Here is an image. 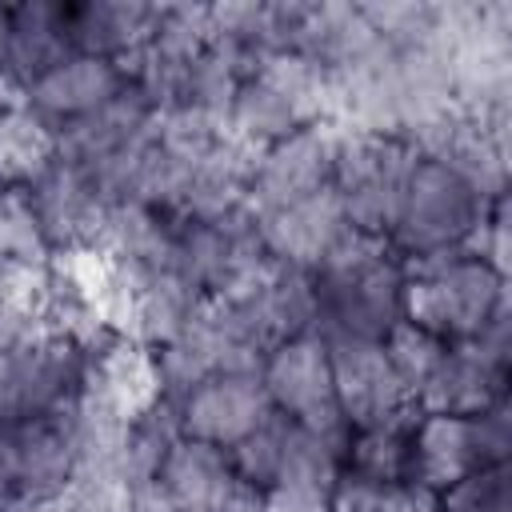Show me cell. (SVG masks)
<instances>
[{"instance_id":"7a4b0ae2","label":"cell","mask_w":512,"mask_h":512,"mask_svg":"<svg viewBox=\"0 0 512 512\" xmlns=\"http://www.w3.org/2000/svg\"><path fill=\"white\" fill-rule=\"evenodd\" d=\"M404 320L428 328L432 336L456 344L492 328L512 312L508 276L492 268L480 252L456 248L424 260H404Z\"/></svg>"},{"instance_id":"e0dca14e","label":"cell","mask_w":512,"mask_h":512,"mask_svg":"<svg viewBox=\"0 0 512 512\" xmlns=\"http://www.w3.org/2000/svg\"><path fill=\"white\" fill-rule=\"evenodd\" d=\"M56 160V128H48L20 92L0 88V192L32 188Z\"/></svg>"},{"instance_id":"cb8c5ba5","label":"cell","mask_w":512,"mask_h":512,"mask_svg":"<svg viewBox=\"0 0 512 512\" xmlns=\"http://www.w3.org/2000/svg\"><path fill=\"white\" fill-rule=\"evenodd\" d=\"M0 48H4V4H0Z\"/></svg>"},{"instance_id":"ba28073f","label":"cell","mask_w":512,"mask_h":512,"mask_svg":"<svg viewBox=\"0 0 512 512\" xmlns=\"http://www.w3.org/2000/svg\"><path fill=\"white\" fill-rule=\"evenodd\" d=\"M256 376L268 396V408L288 424L312 428V432H344L336 388H332L328 336L320 328L272 344L260 356Z\"/></svg>"},{"instance_id":"7c38bea8","label":"cell","mask_w":512,"mask_h":512,"mask_svg":"<svg viewBox=\"0 0 512 512\" xmlns=\"http://www.w3.org/2000/svg\"><path fill=\"white\" fill-rule=\"evenodd\" d=\"M328 356H332V388L344 428L412 420L416 404L404 392L400 376L392 372L380 340L328 336Z\"/></svg>"},{"instance_id":"ac0fdd59","label":"cell","mask_w":512,"mask_h":512,"mask_svg":"<svg viewBox=\"0 0 512 512\" xmlns=\"http://www.w3.org/2000/svg\"><path fill=\"white\" fill-rule=\"evenodd\" d=\"M344 476L364 484H412L408 480V420L348 428Z\"/></svg>"},{"instance_id":"5bb4252c","label":"cell","mask_w":512,"mask_h":512,"mask_svg":"<svg viewBox=\"0 0 512 512\" xmlns=\"http://www.w3.org/2000/svg\"><path fill=\"white\" fill-rule=\"evenodd\" d=\"M132 84L128 64L88 56V52H68L60 64H52L36 84H28L20 96L28 108L48 124V128H68L92 112H100L108 100H116Z\"/></svg>"},{"instance_id":"2e32d148","label":"cell","mask_w":512,"mask_h":512,"mask_svg":"<svg viewBox=\"0 0 512 512\" xmlns=\"http://www.w3.org/2000/svg\"><path fill=\"white\" fill-rule=\"evenodd\" d=\"M64 28L72 52L104 56L128 64L144 52L156 28V4H128V0H84L64 4Z\"/></svg>"},{"instance_id":"5b68a950","label":"cell","mask_w":512,"mask_h":512,"mask_svg":"<svg viewBox=\"0 0 512 512\" xmlns=\"http://www.w3.org/2000/svg\"><path fill=\"white\" fill-rule=\"evenodd\" d=\"M416 156H420V148L400 132L340 128L332 192H336L340 212L352 232L388 240Z\"/></svg>"},{"instance_id":"d6986e66","label":"cell","mask_w":512,"mask_h":512,"mask_svg":"<svg viewBox=\"0 0 512 512\" xmlns=\"http://www.w3.org/2000/svg\"><path fill=\"white\" fill-rule=\"evenodd\" d=\"M380 344H384V356H388L392 372L400 376L404 392L412 396V404H420L428 380L436 376V368H440V360L448 352V340L432 336L428 328H420L412 320H400V324L388 328V336Z\"/></svg>"},{"instance_id":"9c48e42d","label":"cell","mask_w":512,"mask_h":512,"mask_svg":"<svg viewBox=\"0 0 512 512\" xmlns=\"http://www.w3.org/2000/svg\"><path fill=\"white\" fill-rule=\"evenodd\" d=\"M340 124L316 120L304 124L248 156V180H244V208L252 216L284 208L292 200L316 196L332 188V164H336Z\"/></svg>"},{"instance_id":"52a82bcc","label":"cell","mask_w":512,"mask_h":512,"mask_svg":"<svg viewBox=\"0 0 512 512\" xmlns=\"http://www.w3.org/2000/svg\"><path fill=\"white\" fill-rule=\"evenodd\" d=\"M132 504L136 512H252L256 496L240 484L224 448L172 436Z\"/></svg>"},{"instance_id":"6da1fadb","label":"cell","mask_w":512,"mask_h":512,"mask_svg":"<svg viewBox=\"0 0 512 512\" xmlns=\"http://www.w3.org/2000/svg\"><path fill=\"white\" fill-rule=\"evenodd\" d=\"M316 296V328L324 336L384 340L404 320V256L380 240L348 232L328 260L308 272Z\"/></svg>"},{"instance_id":"603a6c76","label":"cell","mask_w":512,"mask_h":512,"mask_svg":"<svg viewBox=\"0 0 512 512\" xmlns=\"http://www.w3.org/2000/svg\"><path fill=\"white\" fill-rule=\"evenodd\" d=\"M0 512H28V504H24L20 488H16V480L8 476L4 460H0Z\"/></svg>"},{"instance_id":"7402d4cb","label":"cell","mask_w":512,"mask_h":512,"mask_svg":"<svg viewBox=\"0 0 512 512\" xmlns=\"http://www.w3.org/2000/svg\"><path fill=\"white\" fill-rule=\"evenodd\" d=\"M436 512H512V464H484L436 492Z\"/></svg>"},{"instance_id":"30bf717a","label":"cell","mask_w":512,"mask_h":512,"mask_svg":"<svg viewBox=\"0 0 512 512\" xmlns=\"http://www.w3.org/2000/svg\"><path fill=\"white\" fill-rule=\"evenodd\" d=\"M176 436L212 444V448H236L248 432H256L272 408L260 388L256 368H220L192 384H184L176 396H168Z\"/></svg>"},{"instance_id":"277c9868","label":"cell","mask_w":512,"mask_h":512,"mask_svg":"<svg viewBox=\"0 0 512 512\" xmlns=\"http://www.w3.org/2000/svg\"><path fill=\"white\" fill-rule=\"evenodd\" d=\"M492 200L496 196H484L456 164H448L444 156L420 152L412 172H408L388 244L404 260H424V256L472 248Z\"/></svg>"},{"instance_id":"44dd1931","label":"cell","mask_w":512,"mask_h":512,"mask_svg":"<svg viewBox=\"0 0 512 512\" xmlns=\"http://www.w3.org/2000/svg\"><path fill=\"white\" fill-rule=\"evenodd\" d=\"M328 512H436V496L416 484H364L344 476L328 496Z\"/></svg>"},{"instance_id":"4fadbf2b","label":"cell","mask_w":512,"mask_h":512,"mask_svg":"<svg viewBox=\"0 0 512 512\" xmlns=\"http://www.w3.org/2000/svg\"><path fill=\"white\" fill-rule=\"evenodd\" d=\"M252 224H256V240L264 256L292 272H316L328 260V252L352 232L332 188L292 200L284 208L260 212L252 216Z\"/></svg>"},{"instance_id":"9a60e30c","label":"cell","mask_w":512,"mask_h":512,"mask_svg":"<svg viewBox=\"0 0 512 512\" xmlns=\"http://www.w3.org/2000/svg\"><path fill=\"white\" fill-rule=\"evenodd\" d=\"M72 52L64 28V4L28 0L4 8V48H0V88L24 92L52 64Z\"/></svg>"},{"instance_id":"3957f363","label":"cell","mask_w":512,"mask_h":512,"mask_svg":"<svg viewBox=\"0 0 512 512\" xmlns=\"http://www.w3.org/2000/svg\"><path fill=\"white\" fill-rule=\"evenodd\" d=\"M328 112H332L328 68H320L304 52H272L260 56L232 92L224 108V132L240 148L256 152L304 124L328 120Z\"/></svg>"},{"instance_id":"ffe728a7","label":"cell","mask_w":512,"mask_h":512,"mask_svg":"<svg viewBox=\"0 0 512 512\" xmlns=\"http://www.w3.org/2000/svg\"><path fill=\"white\" fill-rule=\"evenodd\" d=\"M284 440H288V420L284 416H268L256 432H248L236 448H228V460L240 476V484L260 500L276 488L280 480V464H284Z\"/></svg>"},{"instance_id":"8992f818","label":"cell","mask_w":512,"mask_h":512,"mask_svg":"<svg viewBox=\"0 0 512 512\" xmlns=\"http://www.w3.org/2000/svg\"><path fill=\"white\" fill-rule=\"evenodd\" d=\"M512 460V412L508 400L480 416L412 412L408 420V480L424 492H444L484 464Z\"/></svg>"},{"instance_id":"8fae6325","label":"cell","mask_w":512,"mask_h":512,"mask_svg":"<svg viewBox=\"0 0 512 512\" xmlns=\"http://www.w3.org/2000/svg\"><path fill=\"white\" fill-rule=\"evenodd\" d=\"M24 196L56 260L92 256L100 248L108 212L116 208V200H108V192L68 160H56L32 188H24Z\"/></svg>"}]
</instances>
